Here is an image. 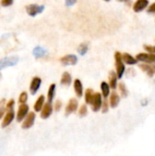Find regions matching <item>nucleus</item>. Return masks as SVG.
<instances>
[{
	"label": "nucleus",
	"mask_w": 155,
	"mask_h": 156,
	"mask_svg": "<svg viewBox=\"0 0 155 156\" xmlns=\"http://www.w3.org/2000/svg\"><path fill=\"white\" fill-rule=\"evenodd\" d=\"M118 88L120 90V93L122 97H127L128 96V90L126 88V85L123 82H120L118 84Z\"/></svg>",
	"instance_id": "nucleus-25"
},
{
	"label": "nucleus",
	"mask_w": 155,
	"mask_h": 156,
	"mask_svg": "<svg viewBox=\"0 0 155 156\" xmlns=\"http://www.w3.org/2000/svg\"><path fill=\"white\" fill-rule=\"evenodd\" d=\"M72 82V78L71 75L69 72H64L61 76V80H60V83L63 86H69Z\"/></svg>",
	"instance_id": "nucleus-22"
},
{
	"label": "nucleus",
	"mask_w": 155,
	"mask_h": 156,
	"mask_svg": "<svg viewBox=\"0 0 155 156\" xmlns=\"http://www.w3.org/2000/svg\"><path fill=\"white\" fill-rule=\"evenodd\" d=\"M44 105H45V96L44 95H40L37 98V100L36 101L35 104H34V110H35V112H41Z\"/></svg>",
	"instance_id": "nucleus-18"
},
{
	"label": "nucleus",
	"mask_w": 155,
	"mask_h": 156,
	"mask_svg": "<svg viewBox=\"0 0 155 156\" xmlns=\"http://www.w3.org/2000/svg\"><path fill=\"white\" fill-rule=\"evenodd\" d=\"M14 105H15V101H14V100H10V101L6 103V109H8V111L13 110Z\"/></svg>",
	"instance_id": "nucleus-33"
},
{
	"label": "nucleus",
	"mask_w": 155,
	"mask_h": 156,
	"mask_svg": "<svg viewBox=\"0 0 155 156\" xmlns=\"http://www.w3.org/2000/svg\"><path fill=\"white\" fill-rule=\"evenodd\" d=\"M138 61L144 62L145 64H153L155 65V55L152 53H139L136 56Z\"/></svg>",
	"instance_id": "nucleus-4"
},
{
	"label": "nucleus",
	"mask_w": 155,
	"mask_h": 156,
	"mask_svg": "<svg viewBox=\"0 0 155 156\" xmlns=\"http://www.w3.org/2000/svg\"><path fill=\"white\" fill-rule=\"evenodd\" d=\"M148 6H149V1L148 0H137L132 5V9L134 12L140 13V12L143 11Z\"/></svg>",
	"instance_id": "nucleus-10"
},
{
	"label": "nucleus",
	"mask_w": 155,
	"mask_h": 156,
	"mask_svg": "<svg viewBox=\"0 0 155 156\" xmlns=\"http://www.w3.org/2000/svg\"><path fill=\"white\" fill-rule=\"evenodd\" d=\"M75 3H76L75 1H72V2H69V1H67V2H66V5H74Z\"/></svg>",
	"instance_id": "nucleus-36"
},
{
	"label": "nucleus",
	"mask_w": 155,
	"mask_h": 156,
	"mask_svg": "<svg viewBox=\"0 0 155 156\" xmlns=\"http://www.w3.org/2000/svg\"><path fill=\"white\" fill-rule=\"evenodd\" d=\"M19 61V58L16 56H10V57H5L0 59V70L4 69L7 67H12L17 64Z\"/></svg>",
	"instance_id": "nucleus-2"
},
{
	"label": "nucleus",
	"mask_w": 155,
	"mask_h": 156,
	"mask_svg": "<svg viewBox=\"0 0 155 156\" xmlns=\"http://www.w3.org/2000/svg\"><path fill=\"white\" fill-rule=\"evenodd\" d=\"M94 96H95L94 90H93L92 89H90V88L87 89L86 91H85V94H84L86 103L91 105V104H92V101H93V99H94Z\"/></svg>",
	"instance_id": "nucleus-20"
},
{
	"label": "nucleus",
	"mask_w": 155,
	"mask_h": 156,
	"mask_svg": "<svg viewBox=\"0 0 155 156\" xmlns=\"http://www.w3.org/2000/svg\"><path fill=\"white\" fill-rule=\"evenodd\" d=\"M46 54H47L46 49L43 48H41V47H36V48L33 49V55H34L37 58H42V57H44Z\"/></svg>",
	"instance_id": "nucleus-23"
},
{
	"label": "nucleus",
	"mask_w": 155,
	"mask_h": 156,
	"mask_svg": "<svg viewBox=\"0 0 155 156\" xmlns=\"http://www.w3.org/2000/svg\"><path fill=\"white\" fill-rule=\"evenodd\" d=\"M27 98H28L27 93H26V91H23V92H21V94L19 95L18 101H19L21 104H26V101H27Z\"/></svg>",
	"instance_id": "nucleus-28"
},
{
	"label": "nucleus",
	"mask_w": 155,
	"mask_h": 156,
	"mask_svg": "<svg viewBox=\"0 0 155 156\" xmlns=\"http://www.w3.org/2000/svg\"><path fill=\"white\" fill-rule=\"evenodd\" d=\"M88 49H89L88 44L83 43V44H80V45L79 46V48H78V52H79V55L83 56V55H85V54L88 52Z\"/></svg>",
	"instance_id": "nucleus-26"
},
{
	"label": "nucleus",
	"mask_w": 155,
	"mask_h": 156,
	"mask_svg": "<svg viewBox=\"0 0 155 156\" xmlns=\"http://www.w3.org/2000/svg\"><path fill=\"white\" fill-rule=\"evenodd\" d=\"M74 91L77 95V97L79 98H81V96L83 95V85H82V82L79 79H76L74 80Z\"/></svg>",
	"instance_id": "nucleus-15"
},
{
	"label": "nucleus",
	"mask_w": 155,
	"mask_h": 156,
	"mask_svg": "<svg viewBox=\"0 0 155 156\" xmlns=\"http://www.w3.org/2000/svg\"><path fill=\"white\" fill-rule=\"evenodd\" d=\"M61 107H62V102H61V101L58 100V101L55 102V106H54L55 111H56V112H58V111L61 109Z\"/></svg>",
	"instance_id": "nucleus-32"
},
{
	"label": "nucleus",
	"mask_w": 155,
	"mask_h": 156,
	"mask_svg": "<svg viewBox=\"0 0 155 156\" xmlns=\"http://www.w3.org/2000/svg\"><path fill=\"white\" fill-rule=\"evenodd\" d=\"M100 90H101L102 97L106 100L108 98V96L110 95V90H111V87H110L109 83H107L106 81H102L100 83Z\"/></svg>",
	"instance_id": "nucleus-21"
},
{
	"label": "nucleus",
	"mask_w": 155,
	"mask_h": 156,
	"mask_svg": "<svg viewBox=\"0 0 155 156\" xmlns=\"http://www.w3.org/2000/svg\"><path fill=\"white\" fill-rule=\"evenodd\" d=\"M59 60H60V63L64 66H74L78 62V58L76 55L69 54V55L63 56Z\"/></svg>",
	"instance_id": "nucleus-6"
},
{
	"label": "nucleus",
	"mask_w": 155,
	"mask_h": 156,
	"mask_svg": "<svg viewBox=\"0 0 155 156\" xmlns=\"http://www.w3.org/2000/svg\"><path fill=\"white\" fill-rule=\"evenodd\" d=\"M28 110H29V107L27 104H21L19 106L18 111H17V114H16V121L18 122H22L26 118V116H27Z\"/></svg>",
	"instance_id": "nucleus-9"
},
{
	"label": "nucleus",
	"mask_w": 155,
	"mask_h": 156,
	"mask_svg": "<svg viewBox=\"0 0 155 156\" xmlns=\"http://www.w3.org/2000/svg\"><path fill=\"white\" fill-rule=\"evenodd\" d=\"M120 100H121V98H120L119 94H118L116 91H112V92L111 93L110 101H109L110 106H111V108H113V109L116 108V107L119 105V103H120Z\"/></svg>",
	"instance_id": "nucleus-17"
},
{
	"label": "nucleus",
	"mask_w": 155,
	"mask_h": 156,
	"mask_svg": "<svg viewBox=\"0 0 155 156\" xmlns=\"http://www.w3.org/2000/svg\"><path fill=\"white\" fill-rule=\"evenodd\" d=\"M41 79L38 78V77H34L31 80V83H30V86H29V90H30V93L32 95H35L37 90H39L40 88V85H41Z\"/></svg>",
	"instance_id": "nucleus-11"
},
{
	"label": "nucleus",
	"mask_w": 155,
	"mask_h": 156,
	"mask_svg": "<svg viewBox=\"0 0 155 156\" xmlns=\"http://www.w3.org/2000/svg\"><path fill=\"white\" fill-rule=\"evenodd\" d=\"M14 2L12 0H3L1 2V5H4V6H8V5H11Z\"/></svg>",
	"instance_id": "nucleus-34"
},
{
	"label": "nucleus",
	"mask_w": 155,
	"mask_h": 156,
	"mask_svg": "<svg viewBox=\"0 0 155 156\" xmlns=\"http://www.w3.org/2000/svg\"><path fill=\"white\" fill-rule=\"evenodd\" d=\"M140 69L144 71L149 77H153L155 74V65H150V64H140L139 65Z\"/></svg>",
	"instance_id": "nucleus-14"
},
{
	"label": "nucleus",
	"mask_w": 155,
	"mask_h": 156,
	"mask_svg": "<svg viewBox=\"0 0 155 156\" xmlns=\"http://www.w3.org/2000/svg\"><path fill=\"white\" fill-rule=\"evenodd\" d=\"M102 95L99 92H96L95 93V96H94V99H93V101H92V104L90 105L91 106V110L94 112H99L101 107H102Z\"/></svg>",
	"instance_id": "nucleus-7"
},
{
	"label": "nucleus",
	"mask_w": 155,
	"mask_h": 156,
	"mask_svg": "<svg viewBox=\"0 0 155 156\" xmlns=\"http://www.w3.org/2000/svg\"><path fill=\"white\" fill-rule=\"evenodd\" d=\"M14 117H15V112L13 110H10L8 111L5 115L4 116V119H3V122H2V124H1V127L2 128H5L7 127L11 122L12 121L14 120Z\"/></svg>",
	"instance_id": "nucleus-12"
},
{
	"label": "nucleus",
	"mask_w": 155,
	"mask_h": 156,
	"mask_svg": "<svg viewBox=\"0 0 155 156\" xmlns=\"http://www.w3.org/2000/svg\"><path fill=\"white\" fill-rule=\"evenodd\" d=\"M4 112H5V109L3 107H0V119H1V117H3Z\"/></svg>",
	"instance_id": "nucleus-35"
},
{
	"label": "nucleus",
	"mask_w": 155,
	"mask_h": 156,
	"mask_svg": "<svg viewBox=\"0 0 155 156\" xmlns=\"http://www.w3.org/2000/svg\"><path fill=\"white\" fill-rule=\"evenodd\" d=\"M55 91H56V84L52 83L49 88H48V102L51 103L54 97H55Z\"/></svg>",
	"instance_id": "nucleus-24"
},
{
	"label": "nucleus",
	"mask_w": 155,
	"mask_h": 156,
	"mask_svg": "<svg viewBox=\"0 0 155 156\" xmlns=\"http://www.w3.org/2000/svg\"><path fill=\"white\" fill-rule=\"evenodd\" d=\"M87 113H88V107H87V105L86 104L81 105L79 110V115L80 117H85L87 115Z\"/></svg>",
	"instance_id": "nucleus-27"
},
{
	"label": "nucleus",
	"mask_w": 155,
	"mask_h": 156,
	"mask_svg": "<svg viewBox=\"0 0 155 156\" xmlns=\"http://www.w3.org/2000/svg\"><path fill=\"white\" fill-rule=\"evenodd\" d=\"M122 60H123L124 64H127V65H135L138 62L136 58L132 57L129 53H123L122 54Z\"/></svg>",
	"instance_id": "nucleus-19"
},
{
	"label": "nucleus",
	"mask_w": 155,
	"mask_h": 156,
	"mask_svg": "<svg viewBox=\"0 0 155 156\" xmlns=\"http://www.w3.org/2000/svg\"><path fill=\"white\" fill-rule=\"evenodd\" d=\"M45 6L37 4H30L26 6V11L30 16H36L37 14H40L44 11Z\"/></svg>",
	"instance_id": "nucleus-3"
},
{
	"label": "nucleus",
	"mask_w": 155,
	"mask_h": 156,
	"mask_svg": "<svg viewBox=\"0 0 155 156\" xmlns=\"http://www.w3.org/2000/svg\"><path fill=\"white\" fill-rule=\"evenodd\" d=\"M115 58V69H116V74L118 76V79H122L125 72V64L122 60V54L121 52L116 51L114 54Z\"/></svg>",
	"instance_id": "nucleus-1"
},
{
	"label": "nucleus",
	"mask_w": 155,
	"mask_h": 156,
	"mask_svg": "<svg viewBox=\"0 0 155 156\" xmlns=\"http://www.w3.org/2000/svg\"><path fill=\"white\" fill-rule=\"evenodd\" d=\"M52 112H53V108H52L51 103L47 102V103H45V105H44V107L40 112V117L44 120L48 119L52 114Z\"/></svg>",
	"instance_id": "nucleus-13"
},
{
	"label": "nucleus",
	"mask_w": 155,
	"mask_h": 156,
	"mask_svg": "<svg viewBox=\"0 0 155 156\" xmlns=\"http://www.w3.org/2000/svg\"><path fill=\"white\" fill-rule=\"evenodd\" d=\"M143 48L148 51V53H152L155 55V46H149V45H143Z\"/></svg>",
	"instance_id": "nucleus-30"
},
{
	"label": "nucleus",
	"mask_w": 155,
	"mask_h": 156,
	"mask_svg": "<svg viewBox=\"0 0 155 156\" xmlns=\"http://www.w3.org/2000/svg\"><path fill=\"white\" fill-rule=\"evenodd\" d=\"M147 13H149V14H155V2L154 3H153V4H151V5L148 6V8H147Z\"/></svg>",
	"instance_id": "nucleus-31"
},
{
	"label": "nucleus",
	"mask_w": 155,
	"mask_h": 156,
	"mask_svg": "<svg viewBox=\"0 0 155 156\" xmlns=\"http://www.w3.org/2000/svg\"><path fill=\"white\" fill-rule=\"evenodd\" d=\"M109 85L111 89L115 90L118 87V76L115 71H111L109 76Z\"/></svg>",
	"instance_id": "nucleus-16"
},
{
	"label": "nucleus",
	"mask_w": 155,
	"mask_h": 156,
	"mask_svg": "<svg viewBox=\"0 0 155 156\" xmlns=\"http://www.w3.org/2000/svg\"><path fill=\"white\" fill-rule=\"evenodd\" d=\"M109 108H110V102L107 100H104L102 102V107H101L102 113H107L109 112Z\"/></svg>",
	"instance_id": "nucleus-29"
},
{
	"label": "nucleus",
	"mask_w": 155,
	"mask_h": 156,
	"mask_svg": "<svg viewBox=\"0 0 155 156\" xmlns=\"http://www.w3.org/2000/svg\"><path fill=\"white\" fill-rule=\"evenodd\" d=\"M78 106H79V101H77V99L75 98H71L67 106H66V109H65V115L66 116H69L70 115L71 113L75 112L77 110H78Z\"/></svg>",
	"instance_id": "nucleus-5"
},
{
	"label": "nucleus",
	"mask_w": 155,
	"mask_h": 156,
	"mask_svg": "<svg viewBox=\"0 0 155 156\" xmlns=\"http://www.w3.org/2000/svg\"><path fill=\"white\" fill-rule=\"evenodd\" d=\"M35 120H36V114H35V112H29L27 114V116L26 117L25 121L22 123V129L26 130V129L31 128L34 125Z\"/></svg>",
	"instance_id": "nucleus-8"
}]
</instances>
